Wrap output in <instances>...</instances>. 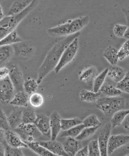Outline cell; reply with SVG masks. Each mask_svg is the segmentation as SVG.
Returning <instances> with one entry per match:
<instances>
[{
    "instance_id": "cell-1",
    "label": "cell",
    "mask_w": 129,
    "mask_h": 156,
    "mask_svg": "<svg viewBox=\"0 0 129 156\" xmlns=\"http://www.w3.org/2000/svg\"><path fill=\"white\" fill-rule=\"evenodd\" d=\"M80 35V32L67 36L57 42L49 51L38 70L37 82L39 84L43 80L54 70L60 59L63 52L67 46Z\"/></svg>"
},
{
    "instance_id": "cell-2",
    "label": "cell",
    "mask_w": 129,
    "mask_h": 156,
    "mask_svg": "<svg viewBox=\"0 0 129 156\" xmlns=\"http://www.w3.org/2000/svg\"><path fill=\"white\" fill-rule=\"evenodd\" d=\"M90 21V17L88 16L80 17L49 28L47 33L49 36L54 37L70 36L80 32L89 24Z\"/></svg>"
},
{
    "instance_id": "cell-3",
    "label": "cell",
    "mask_w": 129,
    "mask_h": 156,
    "mask_svg": "<svg viewBox=\"0 0 129 156\" xmlns=\"http://www.w3.org/2000/svg\"><path fill=\"white\" fill-rule=\"evenodd\" d=\"M40 0H33L28 7L18 14L5 16L0 21V38L2 39L16 29L21 21L36 7Z\"/></svg>"
},
{
    "instance_id": "cell-4",
    "label": "cell",
    "mask_w": 129,
    "mask_h": 156,
    "mask_svg": "<svg viewBox=\"0 0 129 156\" xmlns=\"http://www.w3.org/2000/svg\"><path fill=\"white\" fill-rule=\"evenodd\" d=\"M125 99L118 97H103L96 102V107L107 117H111L119 110L125 109Z\"/></svg>"
},
{
    "instance_id": "cell-5",
    "label": "cell",
    "mask_w": 129,
    "mask_h": 156,
    "mask_svg": "<svg viewBox=\"0 0 129 156\" xmlns=\"http://www.w3.org/2000/svg\"><path fill=\"white\" fill-rule=\"evenodd\" d=\"M79 47V40L77 37L75 38L66 48L59 63L54 69L56 74L73 61L77 53Z\"/></svg>"
},
{
    "instance_id": "cell-6",
    "label": "cell",
    "mask_w": 129,
    "mask_h": 156,
    "mask_svg": "<svg viewBox=\"0 0 129 156\" xmlns=\"http://www.w3.org/2000/svg\"><path fill=\"white\" fill-rule=\"evenodd\" d=\"M13 130L24 142L34 141L42 134L34 123H22Z\"/></svg>"
},
{
    "instance_id": "cell-7",
    "label": "cell",
    "mask_w": 129,
    "mask_h": 156,
    "mask_svg": "<svg viewBox=\"0 0 129 156\" xmlns=\"http://www.w3.org/2000/svg\"><path fill=\"white\" fill-rule=\"evenodd\" d=\"M8 68L9 76L18 92L24 91V80L23 75L19 65L16 62H10L6 64Z\"/></svg>"
},
{
    "instance_id": "cell-8",
    "label": "cell",
    "mask_w": 129,
    "mask_h": 156,
    "mask_svg": "<svg viewBox=\"0 0 129 156\" xmlns=\"http://www.w3.org/2000/svg\"><path fill=\"white\" fill-rule=\"evenodd\" d=\"M14 55L21 60H27L33 56L35 52L34 45L31 41H22L13 45Z\"/></svg>"
},
{
    "instance_id": "cell-9",
    "label": "cell",
    "mask_w": 129,
    "mask_h": 156,
    "mask_svg": "<svg viewBox=\"0 0 129 156\" xmlns=\"http://www.w3.org/2000/svg\"><path fill=\"white\" fill-rule=\"evenodd\" d=\"M15 87L9 76L0 80V98L2 102L10 103L13 98Z\"/></svg>"
},
{
    "instance_id": "cell-10",
    "label": "cell",
    "mask_w": 129,
    "mask_h": 156,
    "mask_svg": "<svg viewBox=\"0 0 129 156\" xmlns=\"http://www.w3.org/2000/svg\"><path fill=\"white\" fill-rule=\"evenodd\" d=\"M112 129L111 123L109 122L106 123L99 133L98 141L100 149L101 156H108L107 146Z\"/></svg>"
},
{
    "instance_id": "cell-11",
    "label": "cell",
    "mask_w": 129,
    "mask_h": 156,
    "mask_svg": "<svg viewBox=\"0 0 129 156\" xmlns=\"http://www.w3.org/2000/svg\"><path fill=\"white\" fill-rule=\"evenodd\" d=\"M129 143V135L120 134L110 136L107 146V155H111L116 149Z\"/></svg>"
},
{
    "instance_id": "cell-12",
    "label": "cell",
    "mask_w": 129,
    "mask_h": 156,
    "mask_svg": "<svg viewBox=\"0 0 129 156\" xmlns=\"http://www.w3.org/2000/svg\"><path fill=\"white\" fill-rule=\"evenodd\" d=\"M34 123L43 135L51 138L50 117L47 116L45 114H38L37 115L36 119Z\"/></svg>"
},
{
    "instance_id": "cell-13",
    "label": "cell",
    "mask_w": 129,
    "mask_h": 156,
    "mask_svg": "<svg viewBox=\"0 0 129 156\" xmlns=\"http://www.w3.org/2000/svg\"><path fill=\"white\" fill-rule=\"evenodd\" d=\"M38 143L56 156H69L64 151L63 144L56 140L38 141Z\"/></svg>"
},
{
    "instance_id": "cell-14",
    "label": "cell",
    "mask_w": 129,
    "mask_h": 156,
    "mask_svg": "<svg viewBox=\"0 0 129 156\" xmlns=\"http://www.w3.org/2000/svg\"><path fill=\"white\" fill-rule=\"evenodd\" d=\"M5 140L8 144L13 147L29 148L27 144L21 139L18 134L11 129L5 131Z\"/></svg>"
},
{
    "instance_id": "cell-15",
    "label": "cell",
    "mask_w": 129,
    "mask_h": 156,
    "mask_svg": "<svg viewBox=\"0 0 129 156\" xmlns=\"http://www.w3.org/2000/svg\"><path fill=\"white\" fill-rule=\"evenodd\" d=\"M63 145L64 151L70 156L76 155L81 147L80 141L71 137H67Z\"/></svg>"
},
{
    "instance_id": "cell-16",
    "label": "cell",
    "mask_w": 129,
    "mask_h": 156,
    "mask_svg": "<svg viewBox=\"0 0 129 156\" xmlns=\"http://www.w3.org/2000/svg\"><path fill=\"white\" fill-rule=\"evenodd\" d=\"M50 128H51V140H56L61 129V117L58 112L54 111L50 116Z\"/></svg>"
},
{
    "instance_id": "cell-17",
    "label": "cell",
    "mask_w": 129,
    "mask_h": 156,
    "mask_svg": "<svg viewBox=\"0 0 129 156\" xmlns=\"http://www.w3.org/2000/svg\"><path fill=\"white\" fill-rule=\"evenodd\" d=\"M127 73L124 68L117 65L111 66L108 68L107 76L111 81L117 84L124 78Z\"/></svg>"
},
{
    "instance_id": "cell-18",
    "label": "cell",
    "mask_w": 129,
    "mask_h": 156,
    "mask_svg": "<svg viewBox=\"0 0 129 156\" xmlns=\"http://www.w3.org/2000/svg\"><path fill=\"white\" fill-rule=\"evenodd\" d=\"M23 110L18 107L13 109L8 117L11 128L15 129L22 123Z\"/></svg>"
},
{
    "instance_id": "cell-19",
    "label": "cell",
    "mask_w": 129,
    "mask_h": 156,
    "mask_svg": "<svg viewBox=\"0 0 129 156\" xmlns=\"http://www.w3.org/2000/svg\"><path fill=\"white\" fill-rule=\"evenodd\" d=\"M33 0H15L9 9L8 15L18 14L30 5Z\"/></svg>"
},
{
    "instance_id": "cell-20",
    "label": "cell",
    "mask_w": 129,
    "mask_h": 156,
    "mask_svg": "<svg viewBox=\"0 0 129 156\" xmlns=\"http://www.w3.org/2000/svg\"><path fill=\"white\" fill-rule=\"evenodd\" d=\"M103 55L111 66L117 65L119 61L118 50L113 46H109L104 49Z\"/></svg>"
},
{
    "instance_id": "cell-21",
    "label": "cell",
    "mask_w": 129,
    "mask_h": 156,
    "mask_svg": "<svg viewBox=\"0 0 129 156\" xmlns=\"http://www.w3.org/2000/svg\"><path fill=\"white\" fill-rule=\"evenodd\" d=\"M29 95L24 91L18 92L10 103L16 107H27L29 106Z\"/></svg>"
},
{
    "instance_id": "cell-22",
    "label": "cell",
    "mask_w": 129,
    "mask_h": 156,
    "mask_svg": "<svg viewBox=\"0 0 129 156\" xmlns=\"http://www.w3.org/2000/svg\"><path fill=\"white\" fill-rule=\"evenodd\" d=\"M97 71L96 68L93 66H90L82 71L79 76L80 81L87 84H90L97 76Z\"/></svg>"
},
{
    "instance_id": "cell-23",
    "label": "cell",
    "mask_w": 129,
    "mask_h": 156,
    "mask_svg": "<svg viewBox=\"0 0 129 156\" xmlns=\"http://www.w3.org/2000/svg\"><path fill=\"white\" fill-rule=\"evenodd\" d=\"M102 93L100 91L94 92L86 89H83L80 92L79 96L81 101L88 103L96 102L100 98Z\"/></svg>"
},
{
    "instance_id": "cell-24",
    "label": "cell",
    "mask_w": 129,
    "mask_h": 156,
    "mask_svg": "<svg viewBox=\"0 0 129 156\" xmlns=\"http://www.w3.org/2000/svg\"><path fill=\"white\" fill-rule=\"evenodd\" d=\"M14 55L13 45H2L0 46V64H7Z\"/></svg>"
},
{
    "instance_id": "cell-25",
    "label": "cell",
    "mask_w": 129,
    "mask_h": 156,
    "mask_svg": "<svg viewBox=\"0 0 129 156\" xmlns=\"http://www.w3.org/2000/svg\"><path fill=\"white\" fill-rule=\"evenodd\" d=\"M102 94L107 97H118L122 94V91L116 86L109 83H104L100 90Z\"/></svg>"
},
{
    "instance_id": "cell-26",
    "label": "cell",
    "mask_w": 129,
    "mask_h": 156,
    "mask_svg": "<svg viewBox=\"0 0 129 156\" xmlns=\"http://www.w3.org/2000/svg\"><path fill=\"white\" fill-rule=\"evenodd\" d=\"M129 114V109H122L115 113L112 117L110 122L113 129L121 126Z\"/></svg>"
},
{
    "instance_id": "cell-27",
    "label": "cell",
    "mask_w": 129,
    "mask_h": 156,
    "mask_svg": "<svg viewBox=\"0 0 129 156\" xmlns=\"http://www.w3.org/2000/svg\"><path fill=\"white\" fill-rule=\"evenodd\" d=\"M24 142L27 144L29 148L38 155L42 156H56L40 144L38 142Z\"/></svg>"
},
{
    "instance_id": "cell-28",
    "label": "cell",
    "mask_w": 129,
    "mask_h": 156,
    "mask_svg": "<svg viewBox=\"0 0 129 156\" xmlns=\"http://www.w3.org/2000/svg\"><path fill=\"white\" fill-rule=\"evenodd\" d=\"M22 41V40L19 36L16 29L10 32L4 38L1 40L0 45H13Z\"/></svg>"
},
{
    "instance_id": "cell-29",
    "label": "cell",
    "mask_w": 129,
    "mask_h": 156,
    "mask_svg": "<svg viewBox=\"0 0 129 156\" xmlns=\"http://www.w3.org/2000/svg\"><path fill=\"white\" fill-rule=\"evenodd\" d=\"M37 115L34 108L29 105L23 111L22 123H34L36 120Z\"/></svg>"
},
{
    "instance_id": "cell-30",
    "label": "cell",
    "mask_w": 129,
    "mask_h": 156,
    "mask_svg": "<svg viewBox=\"0 0 129 156\" xmlns=\"http://www.w3.org/2000/svg\"><path fill=\"white\" fill-rule=\"evenodd\" d=\"M108 70V68L105 69L95 78L93 83V92H97L100 91L107 76Z\"/></svg>"
},
{
    "instance_id": "cell-31",
    "label": "cell",
    "mask_w": 129,
    "mask_h": 156,
    "mask_svg": "<svg viewBox=\"0 0 129 156\" xmlns=\"http://www.w3.org/2000/svg\"><path fill=\"white\" fill-rule=\"evenodd\" d=\"M85 128L83 124L81 123L68 130L63 131L60 135V137H71L76 138Z\"/></svg>"
},
{
    "instance_id": "cell-32",
    "label": "cell",
    "mask_w": 129,
    "mask_h": 156,
    "mask_svg": "<svg viewBox=\"0 0 129 156\" xmlns=\"http://www.w3.org/2000/svg\"><path fill=\"white\" fill-rule=\"evenodd\" d=\"M44 102V97L39 93H34L29 96V103L32 107L36 108L41 107Z\"/></svg>"
},
{
    "instance_id": "cell-33",
    "label": "cell",
    "mask_w": 129,
    "mask_h": 156,
    "mask_svg": "<svg viewBox=\"0 0 129 156\" xmlns=\"http://www.w3.org/2000/svg\"><path fill=\"white\" fill-rule=\"evenodd\" d=\"M82 122L83 121L78 118L61 119V129L63 131L68 130L75 126L81 124Z\"/></svg>"
},
{
    "instance_id": "cell-34",
    "label": "cell",
    "mask_w": 129,
    "mask_h": 156,
    "mask_svg": "<svg viewBox=\"0 0 129 156\" xmlns=\"http://www.w3.org/2000/svg\"><path fill=\"white\" fill-rule=\"evenodd\" d=\"M38 87V84L37 82L33 79L29 78L24 80V90L29 95L36 92L37 90Z\"/></svg>"
},
{
    "instance_id": "cell-35",
    "label": "cell",
    "mask_w": 129,
    "mask_h": 156,
    "mask_svg": "<svg viewBox=\"0 0 129 156\" xmlns=\"http://www.w3.org/2000/svg\"><path fill=\"white\" fill-rule=\"evenodd\" d=\"M101 126L96 127H85L83 129L80 134L76 137L77 140H87L93 136Z\"/></svg>"
},
{
    "instance_id": "cell-36",
    "label": "cell",
    "mask_w": 129,
    "mask_h": 156,
    "mask_svg": "<svg viewBox=\"0 0 129 156\" xmlns=\"http://www.w3.org/2000/svg\"><path fill=\"white\" fill-rule=\"evenodd\" d=\"M5 147V156H24L21 148L14 147L7 144L5 140L2 142Z\"/></svg>"
},
{
    "instance_id": "cell-37",
    "label": "cell",
    "mask_w": 129,
    "mask_h": 156,
    "mask_svg": "<svg viewBox=\"0 0 129 156\" xmlns=\"http://www.w3.org/2000/svg\"><path fill=\"white\" fill-rule=\"evenodd\" d=\"M82 123L85 127H96L101 126L102 123L100 121L97 116L94 114H92L86 117L83 120Z\"/></svg>"
},
{
    "instance_id": "cell-38",
    "label": "cell",
    "mask_w": 129,
    "mask_h": 156,
    "mask_svg": "<svg viewBox=\"0 0 129 156\" xmlns=\"http://www.w3.org/2000/svg\"><path fill=\"white\" fill-rule=\"evenodd\" d=\"M88 147L89 151V156H101L100 149L98 140H92L89 143Z\"/></svg>"
},
{
    "instance_id": "cell-39",
    "label": "cell",
    "mask_w": 129,
    "mask_h": 156,
    "mask_svg": "<svg viewBox=\"0 0 129 156\" xmlns=\"http://www.w3.org/2000/svg\"><path fill=\"white\" fill-rule=\"evenodd\" d=\"M116 87L122 92L129 94V71L123 80L117 83Z\"/></svg>"
},
{
    "instance_id": "cell-40",
    "label": "cell",
    "mask_w": 129,
    "mask_h": 156,
    "mask_svg": "<svg viewBox=\"0 0 129 156\" xmlns=\"http://www.w3.org/2000/svg\"><path fill=\"white\" fill-rule=\"evenodd\" d=\"M129 56V41H127L118 50L119 61H123Z\"/></svg>"
},
{
    "instance_id": "cell-41",
    "label": "cell",
    "mask_w": 129,
    "mask_h": 156,
    "mask_svg": "<svg viewBox=\"0 0 129 156\" xmlns=\"http://www.w3.org/2000/svg\"><path fill=\"white\" fill-rule=\"evenodd\" d=\"M127 27L128 26L124 25L119 24H115L113 29V33L118 38H123Z\"/></svg>"
},
{
    "instance_id": "cell-42",
    "label": "cell",
    "mask_w": 129,
    "mask_h": 156,
    "mask_svg": "<svg viewBox=\"0 0 129 156\" xmlns=\"http://www.w3.org/2000/svg\"><path fill=\"white\" fill-rule=\"evenodd\" d=\"M0 127L5 131L12 129L9 124L8 117L6 116L5 114L2 109L0 113Z\"/></svg>"
},
{
    "instance_id": "cell-43",
    "label": "cell",
    "mask_w": 129,
    "mask_h": 156,
    "mask_svg": "<svg viewBox=\"0 0 129 156\" xmlns=\"http://www.w3.org/2000/svg\"><path fill=\"white\" fill-rule=\"evenodd\" d=\"M10 71L8 68L3 67L0 69V80L4 79L9 76Z\"/></svg>"
},
{
    "instance_id": "cell-44",
    "label": "cell",
    "mask_w": 129,
    "mask_h": 156,
    "mask_svg": "<svg viewBox=\"0 0 129 156\" xmlns=\"http://www.w3.org/2000/svg\"><path fill=\"white\" fill-rule=\"evenodd\" d=\"M76 156H89V151L88 146H86L81 148L78 151L76 155Z\"/></svg>"
},
{
    "instance_id": "cell-45",
    "label": "cell",
    "mask_w": 129,
    "mask_h": 156,
    "mask_svg": "<svg viewBox=\"0 0 129 156\" xmlns=\"http://www.w3.org/2000/svg\"><path fill=\"white\" fill-rule=\"evenodd\" d=\"M122 10L124 14L125 15L127 24L129 26V8H123Z\"/></svg>"
},
{
    "instance_id": "cell-46",
    "label": "cell",
    "mask_w": 129,
    "mask_h": 156,
    "mask_svg": "<svg viewBox=\"0 0 129 156\" xmlns=\"http://www.w3.org/2000/svg\"><path fill=\"white\" fill-rule=\"evenodd\" d=\"M122 124L126 130L128 131L129 133V114L127 115Z\"/></svg>"
},
{
    "instance_id": "cell-47",
    "label": "cell",
    "mask_w": 129,
    "mask_h": 156,
    "mask_svg": "<svg viewBox=\"0 0 129 156\" xmlns=\"http://www.w3.org/2000/svg\"><path fill=\"white\" fill-rule=\"evenodd\" d=\"M0 156H5V147L1 142H0Z\"/></svg>"
},
{
    "instance_id": "cell-48",
    "label": "cell",
    "mask_w": 129,
    "mask_h": 156,
    "mask_svg": "<svg viewBox=\"0 0 129 156\" xmlns=\"http://www.w3.org/2000/svg\"><path fill=\"white\" fill-rule=\"evenodd\" d=\"M5 131L2 129H0V142H2L5 140Z\"/></svg>"
},
{
    "instance_id": "cell-49",
    "label": "cell",
    "mask_w": 129,
    "mask_h": 156,
    "mask_svg": "<svg viewBox=\"0 0 129 156\" xmlns=\"http://www.w3.org/2000/svg\"><path fill=\"white\" fill-rule=\"evenodd\" d=\"M123 38L127 40V41H129V26L127 27V30H126Z\"/></svg>"
},
{
    "instance_id": "cell-50",
    "label": "cell",
    "mask_w": 129,
    "mask_h": 156,
    "mask_svg": "<svg viewBox=\"0 0 129 156\" xmlns=\"http://www.w3.org/2000/svg\"><path fill=\"white\" fill-rule=\"evenodd\" d=\"M0 10H1V12H0V19L1 20L5 17L4 13H3L2 7L1 6V9H0Z\"/></svg>"
}]
</instances>
